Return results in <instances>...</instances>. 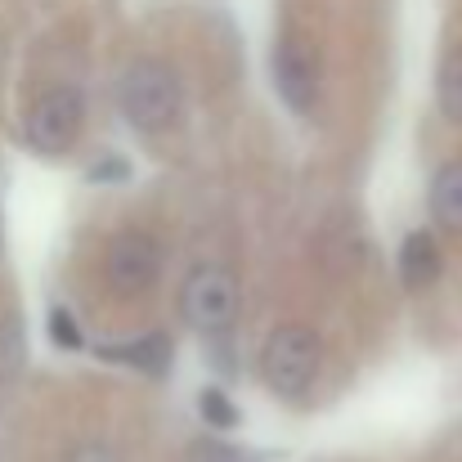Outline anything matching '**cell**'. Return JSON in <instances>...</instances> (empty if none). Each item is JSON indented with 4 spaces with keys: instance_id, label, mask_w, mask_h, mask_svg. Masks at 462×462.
<instances>
[{
    "instance_id": "cell-1",
    "label": "cell",
    "mask_w": 462,
    "mask_h": 462,
    "mask_svg": "<svg viewBox=\"0 0 462 462\" xmlns=\"http://www.w3.org/2000/svg\"><path fill=\"white\" fill-rule=\"evenodd\" d=\"M180 99H184L180 72L171 63H162V59H135L117 77V108L144 135L166 131L180 117Z\"/></svg>"
},
{
    "instance_id": "cell-2",
    "label": "cell",
    "mask_w": 462,
    "mask_h": 462,
    "mask_svg": "<svg viewBox=\"0 0 462 462\" xmlns=\"http://www.w3.org/2000/svg\"><path fill=\"white\" fill-rule=\"evenodd\" d=\"M319 359H323L319 337L310 328H301V323H283L261 346V377H265V386L274 395L301 400L314 386V377H319Z\"/></svg>"
},
{
    "instance_id": "cell-3",
    "label": "cell",
    "mask_w": 462,
    "mask_h": 462,
    "mask_svg": "<svg viewBox=\"0 0 462 462\" xmlns=\"http://www.w3.org/2000/svg\"><path fill=\"white\" fill-rule=\"evenodd\" d=\"M86 126V104L72 86H50L45 95L32 99L27 117H23V135L41 157H59L77 144Z\"/></svg>"
},
{
    "instance_id": "cell-4",
    "label": "cell",
    "mask_w": 462,
    "mask_h": 462,
    "mask_svg": "<svg viewBox=\"0 0 462 462\" xmlns=\"http://www.w3.org/2000/svg\"><path fill=\"white\" fill-rule=\"evenodd\" d=\"M180 314L193 332H220L238 314V279L225 265H193L180 283Z\"/></svg>"
},
{
    "instance_id": "cell-5",
    "label": "cell",
    "mask_w": 462,
    "mask_h": 462,
    "mask_svg": "<svg viewBox=\"0 0 462 462\" xmlns=\"http://www.w3.org/2000/svg\"><path fill=\"white\" fill-rule=\"evenodd\" d=\"M104 274L108 283L122 292V297H140L149 292L162 274V243L144 229H126L108 243V256H104Z\"/></svg>"
},
{
    "instance_id": "cell-6",
    "label": "cell",
    "mask_w": 462,
    "mask_h": 462,
    "mask_svg": "<svg viewBox=\"0 0 462 462\" xmlns=\"http://www.w3.org/2000/svg\"><path fill=\"white\" fill-rule=\"evenodd\" d=\"M270 68H274V90H279V99H283L292 113H310L314 99H319V77H314V63H310L306 45L292 41V36L279 41Z\"/></svg>"
},
{
    "instance_id": "cell-7",
    "label": "cell",
    "mask_w": 462,
    "mask_h": 462,
    "mask_svg": "<svg viewBox=\"0 0 462 462\" xmlns=\"http://www.w3.org/2000/svg\"><path fill=\"white\" fill-rule=\"evenodd\" d=\"M436 274H440V247H436L431 234L413 229L400 247V279H404L409 292H422L427 283H436Z\"/></svg>"
},
{
    "instance_id": "cell-8",
    "label": "cell",
    "mask_w": 462,
    "mask_h": 462,
    "mask_svg": "<svg viewBox=\"0 0 462 462\" xmlns=\"http://www.w3.org/2000/svg\"><path fill=\"white\" fill-rule=\"evenodd\" d=\"M431 216L440 229L462 234V162H445L431 180Z\"/></svg>"
},
{
    "instance_id": "cell-9",
    "label": "cell",
    "mask_w": 462,
    "mask_h": 462,
    "mask_svg": "<svg viewBox=\"0 0 462 462\" xmlns=\"http://www.w3.org/2000/svg\"><path fill=\"white\" fill-rule=\"evenodd\" d=\"M104 355H108V359H122V364H131V368H140V373H162V368L171 364V341H166L162 332H149L144 341L108 346Z\"/></svg>"
},
{
    "instance_id": "cell-10",
    "label": "cell",
    "mask_w": 462,
    "mask_h": 462,
    "mask_svg": "<svg viewBox=\"0 0 462 462\" xmlns=\"http://www.w3.org/2000/svg\"><path fill=\"white\" fill-rule=\"evenodd\" d=\"M436 104L449 122H462V50H449L436 72Z\"/></svg>"
},
{
    "instance_id": "cell-11",
    "label": "cell",
    "mask_w": 462,
    "mask_h": 462,
    "mask_svg": "<svg viewBox=\"0 0 462 462\" xmlns=\"http://www.w3.org/2000/svg\"><path fill=\"white\" fill-rule=\"evenodd\" d=\"M27 364V341L18 319H0V382H14Z\"/></svg>"
},
{
    "instance_id": "cell-12",
    "label": "cell",
    "mask_w": 462,
    "mask_h": 462,
    "mask_svg": "<svg viewBox=\"0 0 462 462\" xmlns=\"http://www.w3.org/2000/svg\"><path fill=\"white\" fill-rule=\"evenodd\" d=\"M198 409H202V418H207L211 427H234V422H238V413L229 409L225 391H202V395H198Z\"/></svg>"
},
{
    "instance_id": "cell-13",
    "label": "cell",
    "mask_w": 462,
    "mask_h": 462,
    "mask_svg": "<svg viewBox=\"0 0 462 462\" xmlns=\"http://www.w3.org/2000/svg\"><path fill=\"white\" fill-rule=\"evenodd\" d=\"M50 328H54V341H59V346H68V350L81 346V332H77V323H72L68 310H54V314H50Z\"/></svg>"
},
{
    "instance_id": "cell-14",
    "label": "cell",
    "mask_w": 462,
    "mask_h": 462,
    "mask_svg": "<svg viewBox=\"0 0 462 462\" xmlns=\"http://www.w3.org/2000/svg\"><path fill=\"white\" fill-rule=\"evenodd\" d=\"M189 462H238V454L225 449L220 440H198V445L189 449Z\"/></svg>"
},
{
    "instance_id": "cell-15",
    "label": "cell",
    "mask_w": 462,
    "mask_h": 462,
    "mask_svg": "<svg viewBox=\"0 0 462 462\" xmlns=\"http://www.w3.org/2000/svg\"><path fill=\"white\" fill-rule=\"evenodd\" d=\"M68 462H117V454L108 449V445H99V440H86V445H77Z\"/></svg>"
}]
</instances>
